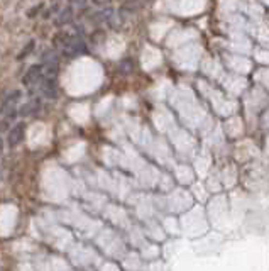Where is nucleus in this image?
<instances>
[{"label":"nucleus","mask_w":269,"mask_h":271,"mask_svg":"<svg viewBox=\"0 0 269 271\" xmlns=\"http://www.w3.org/2000/svg\"><path fill=\"white\" fill-rule=\"evenodd\" d=\"M32 48H34V41H29V44H27V48H24L22 51H20V54L17 56V60H24L26 56H29V53L32 51Z\"/></svg>","instance_id":"nucleus-5"},{"label":"nucleus","mask_w":269,"mask_h":271,"mask_svg":"<svg viewBox=\"0 0 269 271\" xmlns=\"http://www.w3.org/2000/svg\"><path fill=\"white\" fill-rule=\"evenodd\" d=\"M41 9H43V5H41V3H39V5H36V7H32V9L29 10V17H34L37 10H41Z\"/></svg>","instance_id":"nucleus-6"},{"label":"nucleus","mask_w":269,"mask_h":271,"mask_svg":"<svg viewBox=\"0 0 269 271\" xmlns=\"http://www.w3.org/2000/svg\"><path fill=\"white\" fill-rule=\"evenodd\" d=\"M2 149H3V141L0 139V154H2Z\"/></svg>","instance_id":"nucleus-7"},{"label":"nucleus","mask_w":269,"mask_h":271,"mask_svg":"<svg viewBox=\"0 0 269 271\" xmlns=\"http://www.w3.org/2000/svg\"><path fill=\"white\" fill-rule=\"evenodd\" d=\"M24 136H26V122H19L16 128H12L9 131V136H7V143L9 146H17L19 143H22Z\"/></svg>","instance_id":"nucleus-1"},{"label":"nucleus","mask_w":269,"mask_h":271,"mask_svg":"<svg viewBox=\"0 0 269 271\" xmlns=\"http://www.w3.org/2000/svg\"><path fill=\"white\" fill-rule=\"evenodd\" d=\"M41 75H43V66H41V64H32V66L26 71V75L22 77V83L24 85L34 83V81L39 80Z\"/></svg>","instance_id":"nucleus-2"},{"label":"nucleus","mask_w":269,"mask_h":271,"mask_svg":"<svg viewBox=\"0 0 269 271\" xmlns=\"http://www.w3.org/2000/svg\"><path fill=\"white\" fill-rule=\"evenodd\" d=\"M39 107H41V100H39V98H32V100L27 102V104L24 105L22 109H20L19 114L20 115H31V114H34V112H36Z\"/></svg>","instance_id":"nucleus-4"},{"label":"nucleus","mask_w":269,"mask_h":271,"mask_svg":"<svg viewBox=\"0 0 269 271\" xmlns=\"http://www.w3.org/2000/svg\"><path fill=\"white\" fill-rule=\"evenodd\" d=\"M20 95H22V92L20 90L12 92V94L2 102V105H0V114H7V112H10V109H12L14 105H16V102L20 98Z\"/></svg>","instance_id":"nucleus-3"}]
</instances>
